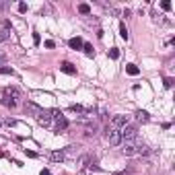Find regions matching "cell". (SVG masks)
<instances>
[{
	"mask_svg": "<svg viewBox=\"0 0 175 175\" xmlns=\"http://www.w3.org/2000/svg\"><path fill=\"white\" fill-rule=\"evenodd\" d=\"M6 60H8V54H6V52H2V50H0V64H4Z\"/></svg>",
	"mask_w": 175,
	"mask_h": 175,
	"instance_id": "cell-25",
	"label": "cell"
},
{
	"mask_svg": "<svg viewBox=\"0 0 175 175\" xmlns=\"http://www.w3.org/2000/svg\"><path fill=\"white\" fill-rule=\"evenodd\" d=\"M120 35L124 37V39H128V27H126V23H124V21L120 23Z\"/></svg>",
	"mask_w": 175,
	"mask_h": 175,
	"instance_id": "cell-18",
	"label": "cell"
},
{
	"mask_svg": "<svg viewBox=\"0 0 175 175\" xmlns=\"http://www.w3.org/2000/svg\"><path fill=\"white\" fill-rule=\"evenodd\" d=\"M126 72H128L130 76H138L140 74V70H138L136 64H126Z\"/></svg>",
	"mask_w": 175,
	"mask_h": 175,
	"instance_id": "cell-12",
	"label": "cell"
},
{
	"mask_svg": "<svg viewBox=\"0 0 175 175\" xmlns=\"http://www.w3.org/2000/svg\"><path fill=\"white\" fill-rule=\"evenodd\" d=\"M78 12H80V15H89V12H91V6H89V4H78Z\"/></svg>",
	"mask_w": 175,
	"mask_h": 175,
	"instance_id": "cell-19",
	"label": "cell"
},
{
	"mask_svg": "<svg viewBox=\"0 0 175 175\" xmlns=\"http://www.w3.org/2000/svg\"><path fill=\"white\" fill-rule=\"evenodd\" d=\"M136 120H138V122H142V124H144V122H148V113H146V111H142V109H140L138 113H136Z\"/></svg>",
	"mask_w": 175,
	"mask_h": 175,
	"instance_id": "cell-17",
	"label": "cell"
},
{
	"mask_svg": "<svg viewBox=\"0 0 175 175\" xmlns=\"http://www.w3.org/2000/svg\"><path fill=\"white\" fill-rule=\"evenodd\" d=\"M126 124H128L126 115H113V118L109 120V128H111V130H122Z\"/></svg>",
	"mask_w": 175,
	"mask_h": 175,
	"instance_id": "cell-5",
	"label": "cell"
},
{
	"mask_svg": "<svg viewBox=\"0 0 175 175\" xmlns=\"http://www.w3.org/2000/svg\"><path fill=\"white\" fill-rule=\"evenodd\" d=\"M85 134H87V136H95V134H97V124H89V126L85 128Z\"/></svg>",
	"mask_w": 175,
	"mask_h": 175,
	"instance_id": "cell-16",
	"label": "cell"
},
{
	"mask_svg": "<svg viewBox=\"0 0 175 175\" xmlns=\"http://www.w3.org/2000/svg\"><path fill=\"white\" fill-rule=\"evenodd\" d=\"M8 37H10V29H8V27H0V43L6 41Z\"/></svg>",
	"mask_w": 175,
	"mask_h": 175,
	"instance_id": "cell-14",
	"label": "cell"
},
{
	"mask_svg": "<svg viewBox=\"0 0 175 175\" xmlns=\"http://www.w3.org/2000/svg\"><path fill=\"white\" fill-rule=\"evenodd\" d=\"M19 12H27V4H25V2H21V4H19Z\"/></svg>",
	"mask_w": 175,
	"mask_h": 175,
	"instance_id": "cell-26",
	"label": "cell"
},
{
	"mask_svg": "<svg viewBox=\"0 0 175 175\" xmlns=\"http://www.w3.org/2000/svg\"><path fill=\"white\" fill-rule=\"evenodd\" d=\"M70 109L74 111V113H85V107H82V105H72Z\"/></svg>",
	"mask_w": 175,
	"mask_h": 175,
	"instance_id": "cell-22",
	"label": "cell"
},
{
	"mask_svg": "<svg viewBox=\"0 0 175 175\" xmlns=\"http://www.w3.org/2000/svg\"><path fill=\"white\" fill-rule=\"evenodd\" d=\"M60 70H62V72H66V74H76L74 64H70V62H62V64H60Z\"/></svg>",
	"mask_w": 175,
	"mask_h": 175,
	"instance_id": "cell-8",
	"label": "cell"
},
{
	"mask_svg": "<svg viewBox=\"0 0 175 175\" xmlns=\"http://www.w3.org/2000/svg\"><path fill=\"white\" fill-rule=\"evenodd\" d=\"M33 43H35V45L39 43V33H33Z\"/></svg>",
	"mask_w": 175,
	"mask_h": 175,
	"instance_id": "cell-28",
	"label": "cell"
},
{
	"mask_svg": "<svg viewBox=\"0 0 175 175\" xmlns=\"http://www.w3.org/2000/svg\"><path fill=\"white\" fill-rule=\"evenodd\" d=\"M25 111H27L29 115H35V118H37V115L43 111V107H39V105L33 103V101H25Z\"/></svg>",
	"mask_w": 175,
	"mask_h": 175,
	"instance_id": "cell-6",
	"label": "cell"
},
{
	"mask_svg": "<svg viewBox=\"0 0 175 175\" xmlns=\"http://www.w3.org/2000/svg\"><path fill=\"white\" fill-rule=\"evenodd\" d=\"M165 87L171 89V87H173V78H165Z\"/></svg>",
	"mask_w": 175,
	"mask_h": 175,
	"instance_id": "cell-27",
	"label": "cell"
},
{
	"mask_svg": "<svg viewBox=\"0 0 175 175\" xmlns=\"http://www.w3.org/2000/svg\"><path fill=\"white\" fill-rule=\"evenodd\" d=\"M50 159L56 161V163H62V161L66 159V155H64V150H56V152H52V155H50Z\"/></svg>",
	"mask_w": 175,
	"mask_h": 175,
	"instance_id": "cell-11",
	"label": "cell"
},
{
	"mask_svg": "<svg viewBox=\"0 0 175 175\" xmlns=\"http://www.w3.org/2000/svg\"><path fill=\"white\" fill-rule=\"evenodd\" d=\"M4 97H10V99H15V101H17V99L21 97V93L15 89V87H8V89H4Z\"/></svg>",
	"mask_w": 175,
	"mask_h": 175,
	"instance_id": "cell-9",
	"label": "cell"
},
{
	"mask_svg": "<svg viewBox=\"0 0 175 175\" xmlns=\"http://www.w3.org/2000/svg\"><path fill=\"white\" fill-rule=\"evenodd\" d=\"M0 74H15V70H12V68H6V66H2V68H0Z\"/></svg>",
	"mask_w": 175,
	"mask_h": 175,
	"instance_id": "cell-23",
	"label": "cell"
},
{
	"mask_svg": "<svg viewBox=\"0 0 175 175\" xmlns=\"http://www.w3.org/2000/svg\"><path fill=\"white\" fill-rule=\"evenodd\" d=\"M64 155L66 157H76V155H80V146L78 144H72V146H68V148H64Z\"/></svg>",
	"mask_w": 175,
	"mask_h": 175,
	"instance_id": "cell-10",
	"label": "cell"
},
{
	"mask_svg": "<svg viewBox=\"0 0 175 175\" xmlns=\"http://www.w3.org/2000/svg\"><path fill=\"white\" fill-rule=\"evenodd\" d=\"M82 50H85L87 56H93V45L91 43H82Z\"/></svg>",
	"mask_w": 175,
	"mask_h": 175,
	"instance_id": "cell-20",
	"label": "cell"
},
{
	"mask_svg": "<svg viewBox=\"0 0 175 175\" xmlns=\"http://www.w3.org/2000/svg\"><path fill=\"white\" fill-rule=\"evenodd\" d=\"M122 155L126 157H136V155H148V146L138 138L124 140L122 142Z\"/></svg>",
	"mask_w": 175,
	"mask_h": 175,
	"instance_id": "cell-1",
	"label": "cell"
},
{
	"mask_svg": "<svg viewBox=\"0 0 175 175\" xmlns=\"http://www.w3.org/2000/svg\"><path fill=\"white\" fill-rule=\"evenodd\" d=\"M161 8L163 10H171V2L169 0H163V2H161Z\"/></svg>",
	"mask_w": 175,
	"mask_h": 175,
	"instance_id": "cell-24",
	"label": "cell"
},
{
	"mask_svg": "<svg viewBox=\"0 0 175 175\" xmlns=\"http://www.w3.org/2000/svg\"><path fill=\"white\" fill-rule=\"evenodd\" d=\"M107 142H109L111 146H120V144H122V134H120V130H111V128H107Z\"/></svg>",
	"mask_w": 175,
	"mask_h": 175,
	"instance_id": "cell-4",
	"label": "cell"
},
{
	"mask_svg": "<svg viewBox=\"0 0 175 175\" xmlns=\"http://www.w3.org/2000/svg\"><path fill=\"white\" fill-rule=\"evenodd\" d=\"M50 113H52V120H56V130H58V132H60V130H66V128H68V120H66L64 115H62V111L52 109Z\"/></svg>",
	"mask_w": 175,
	"mask_h": 175,
	"instance_id": "cell-3",
	"label": "cell"
},
{
	"mask_svg": "<svg viewBox=\"0 0 175 175\" xmlns=\"http://www.w3.org/2000/svg\"><path fill=\"white\" fill-rule=\"evenodd\" d=\"M37 122H39V126H45V128H48V126L52 124V113L43 109L39 115H37Z\"/></svg>",
	"mask_w": 175,
	"mask_h": 175,
	"instance_id": "cell-7",
	"label": "cell"
},
{
	"mask_svg": "<svg viewBox=\"0 0 175 175\" xmlns=\"http://www.w3.org/2000/svg\"><path fill=\"white\" fill-rule=\"evenodd\" d=\"M2 105L12 109V107H17V101H15V99H10V97H2Z\"/></svg>",
	"mask_w": 175,
	"mask_h": 175,
	"instance_id": "cell-15",
	"label": "cell"
},
{
	"mask_svg": "<svg viewBox=\"0 0 175 175\" xmlns=\"http://www.w3.org/2000/svg\"><path fill=\"white\" fill-rule=\"evenodd\" d=\"M39 175H50V171H48V169H41V173Z\"/></svg>",
	"mask_w": 175,
	"mask_h": 175,
	"instance_id": "cell-30",
	"label": "cell"
},
{
	"mask_svg": "<svg viewBox=\"0 0 175 175\" xmlns=\"http://www.w3.org/2000/svg\"><path fill=\"white\" fill-rule=\"evenodd\" d=\"M120 134H122V142H124V140L138 138V126H134V124H126L124 128L120 130Z\"/></svg>",
	"mask_w": 175,
	"mask_h": 175,
	"instance_id": "cell-2",
	"label": "cell"
},
{
	"mask_svg": "<svg viewBox=\"0 0 175 175\" xmlns=\"http://www.w3.org/2000/svg\"><path fill=\"white\" fill-rule=\"evenodd\" d=\"M82 43H85V41L80 39V37H72V39H70V48H72V50H80Z\"/></svg>",
	"mask_w": 175,
	"mask_h": 175,
	"instance_id": "cell-13",
	"label": "cell"
},
{
	"mask_svg": "<svg viewBox=\"0 0 175 175\" xmlns=\"http://www.w3.org/2000/svg\"><path fill=\"white\" fill-rule=\"evenodd\" d=\"M6 6H8V4H6V2H0V10H4Z\"/></svg>",
	"mask_w": 175,
	"mask_h": 175,
	"instance_id": "cell-29",
	"label": "cell"
},
{
	"mask_svg": "<svg viewBox=\"0 0 175 175\" xmlns=\"http://www.w3.org/2000/svg\"><path fill=\"white\" fill-rule=\"evenodd\" d=\"M109 58H111V60H118V58H120V50H115V48L109 50Z\"/></svg>",
	"mask_w": 175,
	"mask_h": 175,
	"instance_id": "cell-21",
	"label": "cell"
}]
</instances>
